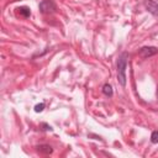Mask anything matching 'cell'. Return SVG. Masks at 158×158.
Wrapping results in <instances>:
<instances>
[{"mask_svg":"<svg viewBox=\"0 0 158 158\" xmlns=\"http://www.w3.org/2000/svg\"><path fill=\"white\" fill-rule=\"evenodd\" d=\"M127 60H128V53L127 52H122L118 58H117V63H116V70H117V80L120 83L121 86H126L127 83V78H126V68H127Z\"/></svg>","mask_w":158,"mask_h":158,"instance_id":"6da1fadb","label":"cell"},{"mask_svg":"<svg viewBox=\"0 0 158 158\" xmlns=\"http://www.w3.org/2000/svg\"><path fill=\"white\" fill-rule=\"evenodd\" d=\"M38 9H40V11H41L42 14L49 15V14L56 12L57 5H56V2H54L53 0H42V1L40 2V5H38Z\"/></svg>","mask_w":158,"mask_h":158,"instance_id":"7a4b0ae2","label":"cell"},{"mask_svg":"<svg viewBox=\"0 0 158 158\" xmlns=\"http://www.w3.org/2000/svg\"><path fill=\"white\" fill-rule=\"evenodd\" d=\"M157 52H158V48L157 47H154V46H146V47H142L139 49L138 54H139L141 58L146 59V58H149V57L157 54Z\"/></svg>","mask_w":158,"mask_h":158,"instance_id":"3957f363","label":"cell"},{"mask_svg":"<svg viewBox=\"0 0 158 158\" xmlns=\"http://www.w3.org/2000/svg\"><path fill=\"white\" fill-rule=\"evenodd\" d=\"M143 5H144L146 10H147L151 15L158 16V2H157L156 0H144Z\"/></svg>","mask_w":158,"mask_h":158,"instance_id":"277c9868","label":"cell"},{"mask_svg":"<svg viewBox=\"0 0 158 158\" xmlns=\"http://www.w3.org/2000/svg\"><path fill=\"white\" fill-rule=\"evenodd\" d=\"M36 151L41 154H44V156H48V154H52L53 153V148L49 146V144H38L35 147Z\"/></svg>","mask_w":158,"mask_h":158,"instance_id":"5b68a950","label":"cell"},{"mask_svg":"<svg viewBox=\"0 0 158 158\" xmlns=\"http://www.w3.org/2000/svg\"><path fill=\"white\" fill-rule=\"evenodd\" d=\"M102 94L106 95V96H112V94H114V89H112L111 84L106 83V84L102 85Z\"/></svg>","mask_w":158,"mask_h":158,"instance_id":"8992f818","label":"cell"},{"mask_svg":"<svg viewBox=\"0 0 158 158\" xmlns=\"http://www.w3.org/2000/svg\"><path fill=\"white\" fill-rule=\"evenodd\" d=\"M17 10H19V14L23 17H30L31 16V9L27 7V6H20Z\"/></svg>","mask_w":158,"mask_h":158,"instance_id":"52a82bcc","label":"cell"},{"mask_svg":"<svg viewBox=\"0 0 158 158\" xmlns=\"http://www.w3.org/2000/svg\"><path fill=\"white\" fill-rule=\"evenodd\" d=\"M151 142L152 143H158V131H153L151 135Z\"/></svg>","mask_w":158,"mask_h":158,"instance_id":"ba28073f","label":"cell"},{"mask_svg":"<svg viewBox=\"0 0 158 158\" xmlns=\"http://www.w3.org/2000/svg\"><path fill=\"white\" fill-rule=\"evenodd\" d=\"M44 102H40V104H37L36 106H35V111L36 112H42L43 111V109H44Z\"/></svg>","mask_w":158,"mask_h":158,"instance_id":"9c48e42d","label":"cell"},{"mask_svg":"<svg viewBox=\"0 0 158 158\" xmlns=\"http://www.w3.org/2000/svg\"><path fill=\"white\" fill-rule=\"evenodd\" d=\"M41 127H44V128H43L44 131H52V127H51L49 125L44 123V122H43V123H41Z\"/></svg>","mask_w":158,"mask_h":158,"instance_id":"30bf717a","label":"cell"},{"mask_svg":"<svg viewBox=\"0 0 158 158\" xmlns=\"http://www.w3.org/2000/svg\"><path fill=\"white\" fill-rule=\"evenodd\" d=\"M157 95H158V89H157Z\"/></svg>","mask_w":158,"mask_h":158,"instance_id":"8fae6325","label":"cell"}]
</instances>
